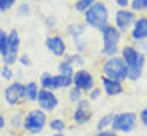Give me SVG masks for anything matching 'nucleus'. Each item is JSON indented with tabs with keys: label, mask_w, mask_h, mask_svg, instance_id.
<instances>
[{
	"label": "nucleus",
	"mask_w": 147,
	"mask_h": 136,
	"mask_svg": "<svg viewBox=\"0 0 147 136\" xmlns=\"http://www.w3.org/2000/svg\"><path fill=\"white\" fill-rule=\"evenodd\" d=\"M121 58H123L126 67H128V77L126 78H129L133 82L141 78L144 63H146V58H144L142 53H139L134 47H125L121 50Z\"/></svg>",
	"instance_id": "1"
},
{
	"label": "nucleus",
	"mask_w": 147,
	"mask_h": 136,
	"mask_svg": "<svg viewBox=\"0 0 147 136\" xmlns=\"http://www.w3.org/2000/svg\"><path fill=\"white\" fill-rule=\"evenodd\" d=\"M85 21H86V24H90V27H94V29L106 27L107 21H109L107 7L102 2H94L88 10L85 11Z\"/></svg>",
	"instance_id": "2"
},
{
	"label": "nucleus",
	"mask_w": 147,
	"mask_h": 136,
	"mask_svg": "<svg viewBox=\"0 0 147 136\" xmlns=\"http://www.w3.org/2000/svg\"><path fill=\"white\" fill-rule=\"evenodd\" d=\"M104 72H106L107 78L118 82L125 80L128 77V67H126L121 56H112L110 59H107L104 63Z\"/></svg>",
	"instance_id": "3"
},
{
	"label": "nucleus",
	"mask_w": 147,
	"mask_h": 136,
	"mask_svg": "<svg viewBox=\"0 0 147 136\" xmlns=\"http://www.w3.org/2000/svg\"><path fill=\"white\" fill-rule=\"evenodd\" d=\"M45 123H47V114L42 109H34L27 112V115L22 120V127L30 135H38L42 133Z\"/></svg>",
	"instance_id": "4"
},
{
	"label": "nucleus",
	"mask_w": 147,
	"mask_h": 136,
	"mask_svg": "<svg viewBox=\"0 0 147 136\" xmlns=\"http://www.w3.org/2000/svg\"><path fill=\"white\" fill-rule=\"evenodd\" d=\"M102 55L106 56H115L117 53V45L120 42V30L114 26L102 27Z\"/></svg>",
	"instance_id": "5"
},
{
	"label": "nucleus",
	"mask_w": 147,
	"mask_h": 136,
	"mask_svg": "<svg viewBox=\"0 0 147 136\" xmlns=\"http://www.w3.org/2000/svg\"><path fill=\"white\" fill-rule=\"evenodd\" d=\"M18 51H19V34H18L16 29H13L10 34H8L7 53L2 56L5 66H11V64L16 63V59H18Z\"/></svg>",
	"instance_id": "6"
},
{
	"label": "nucleus",
	"mask_w": 147,
	"mask_h": 136,
	"mask_svg": "<svg viewBox=\"0 0 147 136\" xmlns=\"http://www.w3.org/2000/svg\"><path fill=\"white\" fill-rule=\"evenodd\" d=\"M112 128L115 131H123V133L133 131V130L136 128V114L123 112V114L115 115L114 120H112Z\"/></svg>",
	"instance_id": "7"
},
{
	"label": "nucleus",
	"mask_w": 147,
	"mask_h": 136,
	"mask_svg": "<svg viewBox=\"0 0 147 136\" xmlns=\"http://www.w3.org/2000/svg\"><path fill=\"white\" fill-rule=\"evenodd\" d=\"M37 101H38V107L42 110H55L58 106V98L53 91L50 90H38V96H37Z\"/></svg>",
	"instance_id": "8"
},
{
	"label": "nucleus",
	"mask_w": 147,
	"mask_h": 136,
	"mask_svg": "<svg viewBox=\"0 0 147 136\" xmlns=\"http://www.w3.org/2000/svg\"><path fill=\"white\" fill-rule=\"evenodd\" d=\"M5 99L10 106H16L19 104V101L24 99V85L19 83V82H15L11 83L7 90H5Z\"/></svg>",
	"instance_id": "9"
},
{
	"label": "nucleus",
	"mask_w": 147,
	"mask_h": 136,
	"mask_svg": "<svg viewBox=\"0 0 147 136\" xmlns=\"http://www.w3.org/2000/svg\"><path fill=\"white\" fill-rule=\"evenodd\" d=\"M72 83L77 87L78 90H83V91H90L93 90V85H94V80H93V75L86 70H78V72L74 74Z\"/></svg>",
	"instance_id": "10"
},
{
	"label": "nucleus",
	"mask_w": 147,
	"mask_h": 136,
	"mask_svg": "<svg viewBox=\"0 0 147 136\" xmlns=\"http://www.w3.org/2000/svg\"><path fill=\"white\" fill-rule=\"evenodd\" d=\"M91 118V107H90V101L80 99L77 103L75 112H74V120L77 122L78 125H83Z\"/></svg>",
	"instance_id": "11"
},
{
	"label": "nucleus",
	"mask_w": 147,
	"mask_h": 136,
	"mask_svg": "<svg viewBox=\"0 0 147 136\" xmlns=\"http://www.w3.org/2000/svg\"><path fill=\"white\" fill-rule=\"evenodd\" d=\"M134 13L128 10H120L115 13V24L118 30H126L131 24H134Z\"/></svg>",
	"instance_id": "12"
},
{
	"label": "nucleus",
	"mask_w": 147,
	"mask_h": 136,
	"mask_svg": "<svg viewBox=\"0 0 147 136\" xmlns=\"http://www.w3.org/2000/svg\"><path fill=\"white\" fill-rule=\"evenodd\" d=\"M45 45H47V48H48V50H50V51H51L55 56H63V55H66V43H64V40H63L59 35L48 37L47 42H45Z\"/></svg>",
	"instance_id": "13"
},
{
	"label": "nucleus",
	"mask_w": 147,
	"mask_h": 136,
	"mask_svg": "<svg viewBox=\"0 0 147 136\" xmlns=\"http://www.w3.org/2000/svg\"><path fill=\"white\" fill-rule=\"evenodd\" d=\"M131 35L138 42L147 39V18H139L134 21V27L131 30Z\"/></svg>",
	"instance_id": "14"
},
{
	"label": "nucleus",
	"mask_w": 147,
	"mask_h": 136,
	"mask_svg": "<svg viewBox=\"0 0 147 136\" xmlns=\"http://www.w3.org/2000/svg\"><path fill=\"white\" fill-rule=\"evenodd\" d=\"M102 85H104V91L107 95L114 96V95H120L123 91V85L121 82L118 80H112V78H107V77H102Z\"/></svg>",
	"instance_id": "15"
},
{
	"label": "nucleus",
	"mask_w": 147,
	"mask_h": 136,
	"mask_svg": "<svg viewBox=\"0 0 147 136\" xmlns=\"http://www.w3.org/2000/svg\"><path fill=\"white\" fill-rule=\"evenodd\" d=\"M40 83L42 87H43L45 90H50V91H53V90L58 88V83H56V77L55 75H51V74H42V77H40Z\"/></svg>",
	"instance_id": "16"
},
{
	"label": "nucleus",
	"mask_w": 147,
	"mask_h": 136,
	"mask_svg": "<svg viewBox=\"0 0 147 136\" xmlns=\"http://www.w3.org/2000/svg\"><path fill=\"white\" fill-rule=\"evenodd\" d=\"M37 96H38V87L35 82H29L27 85H24V99L37 101Z\"/></svg>",
	"instance_id": "17"
},
{
	"label": "nucleus",
	"mask_w": 147,
	"mask_h": 136,
	"mask_svg": "<svg viewBox=\"0 0 147 136\" xmlns=\"http://www.w3.org/2000/svg\"><path fill=\"white\" fill-rule=\"evenodd\" d=\"M59 75L63 77H67V78H74V69L69 63H61L59 64Z\"/></svg>",
	"instance_id": "18"
},
{
	"label": "nucleus",
	"mask_w": 147,
	"mask_h": 136,
	"mask_svg": "<svg viewBox=\"0 0 147 136\" xmlns=\"http://www.w3.org/2000/svg\"><path fill=\"white\" fill-rule=\"evenodd\" d=\"M7 45H8V34L3 29H0V55L2 56L7 53Z\"/></svg>",
	"instance_id": "19"
},
{
	"label": "nucleus",
	"mask_w": 147,
	"mask_h": 136,
	"mask_svg": "<svg viewBox=\"0 0 147 136\" xmlns=\"http://www.w3.org/2000/svg\"><path fill=\"white\" fill-rule=\"evenodd\" d=\"M114 117H115V115H112V114L104 115V117L101 118L99 122H98V130H99V131H102L104 128H107L109 125H112V120H114Z\"/></svg>",
	"instance_id": "20"
},
{
	"label": "nucleus",
	"mask_w": 147,
	"mask_h": 136,
	"mask_svg": "<svg viewBox=\"0 0 147 136\" xmlns=\"http://www.w3.org/2000/svg\"><path fill=\"white\" fill-rule=\"evenodd\" d=\"M50 128L55 130L56 133H61V131H64V128H66V123H64L61 118H55V120L50 122Z\"/></svg>",
	"instance_id": "21"
},
{
	"label": "nucleus",
	"mask_w": 147,
	"mask_h": 136,
	"mask_svg": "<svg viewBox=\"0 0 147 136\" xmlns=\"http://www.w3.org/2000/svg\"><path fill=\"white\" fill-rule=\"evenodd\" d=\"M56 77V83H58V88H66V87H70L72 85V78L63 77V75H55Z\"/></svg>",
	"instance_id": "22"
},
{
	"label": "nucleus",
	"mask_w": 147,
	"mask_h": 136,
	"mask_svg": "<svg viewBox=\"0 0 147 136\" xmlns=\"http://www.w3.org/2000/svg\"><path fill=\"white\" fill-rule=\"evenodd\" d=\"M129 3H131V8L134 11H142L147 8V0H133Z\"/></svg>",
	"instance_id": "23"
},
{
	"label": "nucleus",
	"mask_w": 147,
	"mask_h": 136,
	"mask_svg": "<svg viewBox=\"0 0 147 136\" xmlns=\"http://www.w3.org/2000/svg\"><path fill=\"white\" fill-rule=\"evenodd\" d=\"M67 63H69L70 66H83L85 61H83V58L80 56V53H77V55L70 56V58L67 59Z\"/></svg>",
	"instance_id": "24"
},
{
	"label": "nucleus",
	"mask_w": 147,
	"mask_h": 136,
	"mask_svg": "<svg viewBox=\"0 0 147 136\" xmlns=\"http://www.w3.org/2000/svg\"><path fill=\"white\" fill-rule=\"evenodd\" d=\"M67 30H69V32L74 35V39H78V35H80V34L85 30V27L82 26V24H77V26H75V24H72V26H69V29H67Z\"/></svg>",
	"instance_id": "25"
},
{
	"label": "nucleus",
	"mask_w": 147,
	"mask_h": 136,
	"mask_svg": "<svg viewBox=\"0 0 147 136\" xmlns=\"http://www.w3.org/2000/svg\"><path fill=\"white\" fill-rule=\"evenodd\" d=\"M90 7H91V3L86 2V0H78L77 3H75V10H77V11H83V13L88 10Z\"/></svg>",
	"instance_id": "26"
},
{
	"label": "nucleus",
	"mask_w": 147,
	"mask_h": 136,
	"mask_svg": "<svg viewBox=\"0 0 147 136\" xmlns=\"http://www.w3.org/2000/svg\"><path fill=\"white\" fill-rule=\"evenodd\" d=\"M80 95H82V91L77 88V87H74V88L70 90V93H69V98L74 101V103H78V101H80Z\"/></svg>",
	"instance_id": "27"
},
{
	"label": "nucleus",
	"mask_w": 147,
	"mask_h": 136,
	"mask_svg": "<svg viewBox=\"0 0 147 136\" xmlns=\"http://www.w3.org/2000/svg\"><path fill=\"white\" fill-rule=\"evenodd\" d=\"M16 0H0V11H8L13 5H15Z\"/></svg>",
	"instance_id": "28"
},
{
	"label": "nucleus",
	"mask_w": 147,
	"mask_h": 136,
	"mask_svg": "<svg viewBox=\"0 0 147 136\" xmlns=\"http://www.w3.org/2000/svg\"><path fill=\"white\" fill-rule=\"evenodd\" d=\"M0 74H2L3 78H7V80H11V78H13V72H11L10 66H3L2 69H0Z\"/></svg>",
	"instance_id": "29"
},
{
	"label": "nucleus",
	"mask_w": 147,
	"mask_h": 136,
	"mask_svg": "<svg viewBox=\"0 0 147 136\" xmlns=\"http://www.w3.org/2000/svg\"><path fill=\"white\" fill-rule=\"evenodd\" d=\"M19 63H21L22 66H26V67H30V66H32V61H30V58H29L27 55L19 56Z\"/></svg>",
	"instance_id": "30"
},
{
	"label": "nucleus",
	"mask_w": 147,
	"mask_h": 136,
	"mask_svg": "<svg viewBox=\"0 0 147 136\" xmlns=\"http://www.w3.org/2000/svg\"><path fill=\"white\" fill-rule=\"evenodd\" d=\"M29 11H30L29 5H27V3H22L21 7H19V11H18V15H21V16H27V15H29Z\"/></svg>",
	"instance_id": "31"
},
{
	"label": "nucleus",
	"mask_w": 147,
	"mask_h": 136,
	"mask_svg": "<svg viewBox=\"0 0 147 136\" xmlns=\"http://www.w3.org/2000/svg\"><path fill=\"white\" fill-rule=\"evenodd\" d=\"M99 95H101V90L94 88V90H93V91H91V95H90V99H91V101L98 99V98H99Z\"/></svg>",
	"instance_id": "32"
},
{
	"label": "nucleus",
	"mask_w": 147,
	"mask_h": 136,
	"mask_svg": "<svg viewBox=\"0 0 147 136\" xmlns=\"http://www.w3.org/2000/svg\"><path fill=\"white\" fill-rule=\"evenodd\" d=\"M141 122L147 127V109H144L142 112H141Z\"/></svg>",
	"instance_id": "33"
},
{
	"label": "nucleus",
	"mask_w": 147,
	"mask_h": 136,
	"mask_svg": "<svg viewBox=\"0 0 147 136\" xmlns=\"http://www.w3.org/2000/svg\"><path fill=\"white\" fill-rule=\"evenodd\" d=\"M115 2H117L118 7L125 8V7H128V2H129V0H115Z\"/></svg>",
	"instance_id": "34"
},
{
	"label": "nucleus",
	"mask_w": 147,
	"mask_h": 136,
	"mask_svg": "<svg viewBox=\"0 0 147 136\" xmlns=\"http://www.w3.org/2000/svg\"><path fill=\"white\" fill-rule=\"evenodd\" d=\"M98 136H117V133L115 131H99Z\"/></svg>",
	"instance_id": "35"
},
{
	"label": "nucleus",
	"mask_w": 147,
	"mask_h": 136,
	"mask_svg": "<svg viewBox=\"0 0 147 136\" xmlns=\"http://www.w3.org/2000/svg\"><path fill=\"white\" fill-rule=\"evenodd\" d=\"M3 127H5V118H3V115L0 114V130L3 128Z\"/></svg>",
	"instance_id": "36"
},
{
	"label": "nucleus",
	"mask_w": 147,
	"mask_h": 136,
	"mask_svg": "<svg viewBox=\"0 0 147 136\" xmlns=\"http://www.w3.org/2000/svg\"><path fill=\"white\" fill-rule=\"evenodd\" d=\"M53 136H64V135H61V133H55Z\"/></svg>",
	"instance_id": "37"
},
{
	"label": "nucleus",
	"mask_w": 147,
	"mask_h": 136,
	"mask_svg": "<svg viewBox=\"0 0 147 136\" xmlns=\"http://www.w3.org/2000/svg\"><path fill=\"white\" fill-rule=\"evenodd\" d=\"M86 2H90V3H91V5L94 3V0H86Z\"/></svg>",
	"instance_id": "38"
}]
</instances>
